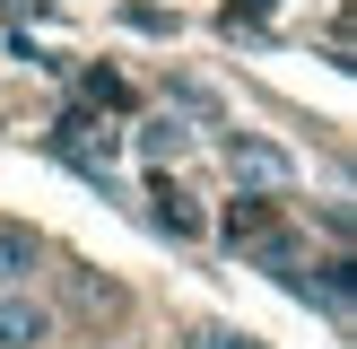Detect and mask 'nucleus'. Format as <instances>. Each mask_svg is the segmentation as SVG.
<instances>
[{
	"mask_svg": "<svg viewBox=\"0 0 357 349\" xmlns=\"http://www.w3.org/2000/svg\"><path fill=\"white\" fill-rule=\"evenodd\" d=\"M227 236H236V244H261V236H271V201H261V192L227 201Z\"/></svg>",
	"mask_w": 357,
	"mask_h": 349,
	"instance_id": "4",
	"label": "nucleus"
},
{
	"mask_svg": "<svg viewBox=\"0 0 357 349\" xmlns=\"http://www.w3.org/2000/svg\"><path fill=\"white\" fill-rule=\"evenodd\" d=\"M157 227H174V236H201V218L183 209V192H157Z\"/></svg>",
	"mask_w": 357,
	"mask_h": 349,
	"instance_id": "6",
	"label": "nucleus"
},
{
	"mask_svg": "<svg viewBox=\"0 0 357 349\" xmlns=\"http://www.w3.org/2000/svg\"><path fill=\"white\" fill-rule=\"evenodd\" d=\"M227 166H236V184H244V192H288V184H296V157H288V149H271V140H253V131L227 140Z\"/></svg>",
	"mask_w": 357,
	"mask_h": 349,
	"instance_id": "1",
	"label": "nucleus"
},
{
	"mask_svg": "<svg viewBox=\"0 0 357 349\" xmlns=\"http://www.w3.org/2000/svg\"><path fill=\"white\" fill-rule=\"evenodd\" d=\"M183 349H261V341H253V332H236V323H192Z\"/></svg>",
	"mask_w": 357,
	"mask_h": 349,
	"instance_id": "5",
	"label": "nucleus"
},
{
	"mask_svg": "<svg viewBox=\"0 0 357 349\" xmlns=\"http://www.w3.org/2000/svg\"><path fill=\"white\" fill-rule=\"evenodd\" d=\"M52 341V306L26 288H0V349H44Z\"/></svg>",
	"mask_w": 357,
	"mask_h": 349,
	"instance_id": "2",
	"label": "nucleus"
},
{
	"mask_svg": "<svg viewBox=\"0 0 357 349\" xmlns=\"http://www.w3.org/2000/svg\"><path fill=\"white\" fill-rule=\"evenodd\" d=\"M35 262H44V236L35 227H0V288H17Z\"/></svg>",
	"mask_w": 357,
	"mask_h": 349,
	"instance_id": "3",
	"label": "nucleus"
}]
</instances>
